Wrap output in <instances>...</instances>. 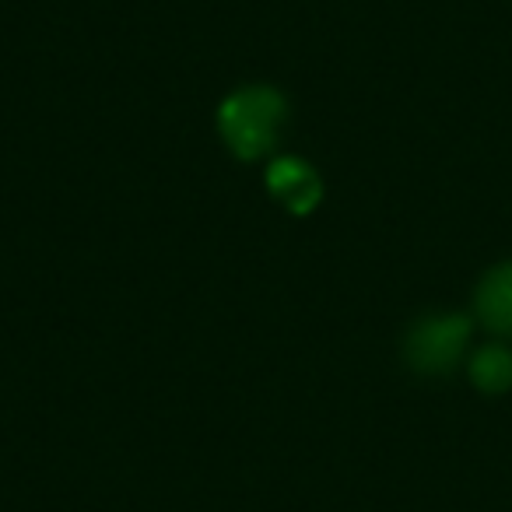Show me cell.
I'll use <instances>...</instances> for the list:
<instances>
[{"instance_id": "5", "label": "cell", "mask_w": 512, "mask_h": 512, "mask_svg": "<svg viewBox=\"0 0 512 512\" xmlns=\"http://www.w3.org/2000/svg\"><path fill=\"white\" fill-rule=\"evenodd\" d=\"M470 383L488 397L512 390V351L505 344H484L470 358Z\"/></svg>"}, {"instance_id": "4", "label": "cell", "mask_w": 512, "mask_h": 512, "mask_svg": "<svg viewBox=\"0 0 512 512\" xmlns=\"http://www.w3.org/2000/svg\"><path fill=\"white\" fill-rule=\"evenodd\" d=\"M474 309H477V320L491 334L512 337V260L484 274V281L477 285L474 295Z\"/></svg>"}, {"instance_id": "1", "label": "cell", "mask_w": 512, "mask_h": 512, "mask_svg": "<svg viewBox=\"0 0 512 512\" xmlns=\"http://www.w3.org/2000/svg\"><path fill=\"white\" fill-rule=\"evenodd\" d=\"M285 113H288V102L278 88L271 85L239 88V92H232L221 102L218 130L228 148H232V155L253 162V158L267 155L278 144Z\"/></svg>"}, {"instance_id": "3", "label": "cell", "mask_w": 512, "mask_h": 512, "mask_svg": "<svg viewBox=\"0 0 512 512\" xmlns=\"http://www.w3.org/2000/svg\"><path fill=\"white\" fill-rule=\"evenodd\" d=\"M267 190L292 214H309L323 197L320 176L302 158H278V162H271V169H267Z\"/></svg>"}, {"instance_id": "2", "label": "cell", "mask_w": 512, "mask_h": 512, "mask_svg": "<svg viewBox=\"0 0 512 512\" xmlns=\"http://www.w3.org/2000/svg\"><path fill=\"white\" fill-rule=\"evenodd\" d=\"M470 316L463 313H442V316H425L407 330L404 341V358L414 372L421 376H446L456 369V362L463 358L470 341Z\"/></svg>"}]
</instances>
